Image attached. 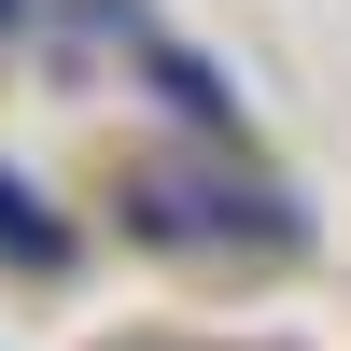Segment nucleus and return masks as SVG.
<instances>
[{
	"label": "nucleus",
	"mask_w": 351,
	"mask_h": 351,
	"mask_svg": "<svg viewBox=\"0 0 351 351\" xmlns=\"http://www.w3.org/2000/svg\"><path fill=\"white\" fill-rule=\"evenodd\" d=\"M127 225L155 253H309V211L267 183V169H225L211 141H169V155H127Z\"/></svg>",
	"instance_id": "nucleus-1"
},
{
	"label": "nucleus",
	"mask_w": 351,
	"mask_h": 351,
	"mask_svg": "<svg viewBox=\"0 0 351 351\" xmlns=\"http://www.w3.org/2000/svg\"><path fill=\"white\" fill-rule=\"evenodd\" d=\"M141 84H155V99L183 112L197 141H225V127H239V84H225L211 56H183V43H169V28H155V43H141Z\"/></svg>",
	"instance_id": "nucleus-2"
},
{
	"label": "nucleus",
	"mask_w": 351,
	"mask_h": 351,
	"mask_svg": "<svg viewBox=\"0 0 351 351\" xmlns=\"http://www.w3.org/2000/svg\"><path fill=\"white\" fill-rule=\"evenodd\" d=\"M0 267H28V281H56V267H71V225H56L43 197L14 183V169H0Z\"/></svg>",
	"instance_id": "nucleus-3"
},
{
	"label": "nucleus",
	"mask_w": 351,
	"mask_h": 351,
	"mask_svg": "<svg viewBox=\"0 0 351 351\" xmlns=\"http://www.w3.org/2000/svg\"><path fill=\"white\" fill-rule=\"evenodd\" d=\"M14 14H28V0H0V28H14Z\"/></svg>",
	"instance_id": "nucleus-4"
}]
</instances>
